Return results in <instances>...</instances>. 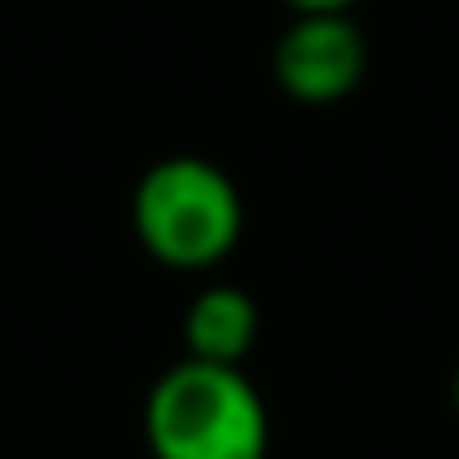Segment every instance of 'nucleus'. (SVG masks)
Instances as JSON below:
<instances>
[{
  "mask_svg": "<svg viewBox=\"0 0 459 459\" xmlns=\"http://www.w3.org/2000/svg\"><path fill=\"white\" fill-rule=\"evenodd\" d=\"M262 311L232 281H208L183 311V351L212 366H242L257 346Z\"/></svg>",
  "mask_w": 459,
  "mask_h": 459,
  "instance_id": "4",
  "label": "nucleus"
},
{
  "mask_svg": "<svg viewBox=\"0 0 459 459\" xmlns=\"http://www.w3.org/2000/svg\"><path fill=\"white\" fill-rule=\"evenodd\" d=\"M370 70V45L356 15H291L272 50V80L287 100L326 109L360 90Z\"/></svg>",
  "mask_w": 459,
  "mask_h": 459,
  "instance_id": "3",
  "label": "nucleus"
},
{
  "mask_svg": "<svg viewBox=\"0 0 459 459\" xmlns=\"http://www.w3.org/2000/svg\"><path fill=\"white\" fill-rule=\"evenodd\" d=\"M129 222L139 247L169 272H212L242 242V193L212 159L169 153L134 183Z\"/></svg>",
  "mask_w": 459,
  "mask_h": 459,
  "instance_id": "2",
  "label": "nucleus"
},
{
  "mask_svg": "<svg viewBox=\"0 0 459 459\" xmlns=\"http://www.w3.org/2000/svg\"><path fill=\"white\" fill-rule=\"evenodd\" d=\"M291 15H351L360 0H281Z\"/></svg>",
  "mask_w": 459,
  "mask_h": 459,
  "instance_id": "5",
  "label": "nucleus"
},
{
  "mask_svg": "<svg viewBox=\"0 0 459 459\" xmlns=\"http://www.w3.org/2000/svg\"><path fill=\"white\" fill-rule=\"evenodd\" d=\"M449 395H455V410H459V366H455V380H449Z\"/></svg>",
  "mask_w": 459,
  "mask_h": 459,
  "instance_id": "6",
  "label": "nucleus"
},
{
  "mask_svg": "<svg viewBox=\"0 0 459 459\" xmlns=\"http://www.w3.org/2000/svg\"><path fill=\"white\" fill-rule=\"evenodd\" d=\"M143 445L153 459H267V400L242 366L183 356L149 385Z\"/></svg>",
  "mask_w": 459,
  "mask_h": 459,
  "instance_id": "1",
  "label": "nucleus"
}]
</instances>
